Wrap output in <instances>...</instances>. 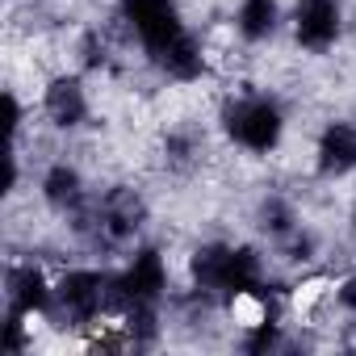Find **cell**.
I'll return each mask as SVG.
<instances>
[{
  "label": "cell",
  "instance_id": "cell-2",
  "mask_svg": "<svg viewBox=\"0 0 356 356\" xmlns=\"http://www.w3.org/2000/svg\"><path fill=\"white\" fill-rule=\"evenodd\" d=\"M222 126L235 147H243L252 155H268L285 134V113L273 97H243V101L227 105Z\"/></svg>",
  "mask_w": 356,
  "mask_h": 356
},
{
  "label": "cell",
  "instance_id": "cell-7",
  "mask_svg": "<svg viewBox=\"0 0 356 356\" xmlns=\"http://www.w3.org/2000/svg\"><path fill=\"white\" fill-rule=\"evenodd\" d=\"M314 163H318L323 176H348L356 168V126L352 122H331L318 134Z\"/></svg>",
  "mask_w": 356,
  "mask_h": 356
},
{
  "label": "cell",
  "instance_id": "cell-5",
  "mask_svg": "<svg viewBox=\"0 0 356 356\" xmlns=\"http://www.w3.org/2000/svg\"><path fill=\"white\" fill-rule=\"evenodd\" d=\"M59 302L76 323H92V318H101V310L109 302H118V293H113L109 277H101L92 268H76L59 281Z\"/></svg>",
  "mask_w": 356,
  "mask_h": 356
},
{
  "label": "cell",
  "instance_id": "cell-3",
  "mask_svg": "<svg viewBox=\"0 0 356 356\" xmlns=\"http://www.w3.org/2000/svg\"><path fill=\"white\" fill-rule=\"evenodd\" d=\"M122 22L134 30L151 59H159L181 34H189L172 0H122Z\"/></svg>",
  "mask_w": 356,
  "mask_h": 356
},
{
  "label": "cell",
  "instance_id": "cell-9",
  "mask_svg": "<svg viewBox=\"0 0 356 356\" xmlns=\"http://www.w3.org/2000/svg\"><path fill=\"white\" fill-rule=\"evenodd\" d=\"M47 118L55 126H63V130H72V126H80L88 118V97H84L80 80H72V76L51 80V88H47Z\"/></svg>",
  "mask_w": 356,
  "mask_h": 356
},
{
  "label": "cell",
  "instance_id": "cell-4",
  "mask_svg": "<svg viewBox=\"0 0 356 356\" xmlns=\"http://www.w3.org/2000/svg\"><path fill=\"white\" fill-rule=\"evenodd\" d=\"M168 289V264L155 248H143L130 256L122 277H113V293L122 306H155Z\"/></svg>",
  "mask_w": 356,
  "mask_h": 356
},
{
  "label": "cell",
  "instance_id": "cell-8",
  "mask_svg": "<svg viewBox=\"0 0 356 356\" xmlns=\"http://www.w3.org/2000/svg\"><path fill=\"white\" fill-rule=\"evenodd\" d=\"M51 285H47V277L34 268V264H26V268H13L9 273V310H17V314H26V318H34V314H42L47 306H51Z\"/></svg>",
  "mask_w": 356,
  "mask_h": 356
},
{
  "label": "cell",
  "instance_id": "cell-11",
  "mask_svg": "<svg viewBox=\"0 0 356 356\" xmlns=\"http://www.w3.org/2000/svg\"><path fill=\"white\" fill-rule=\"evenodd\" d=\"M281 22V9L277 0H239V13H235V30L248 38V42H264Z\"/></svg>",
  "mask_w": 356,
  "mask_h": 356
},
{
  "label": "cell",
  "instance_id": "cell-12",
  "mask_svg": "<svg viewBox=\"0 0 356 356\" xmlns=\"http://www.w3.org/2000/svg\"><path fill=\"white\" fill-rule=\"evenodd\" d=\"M42 193H47V202L59 206V210L76 206V202H80V172L67 168V163L51 168V172H47V181H42Z\"/></svg>",
  "mask_w": 356,
  "mask_h": 356
},
{
  "label": "cell",
  "instance_id": "cell-10",
  "mask_svg": "<svg viewBox=\"0 0 356 356\" xmlns=\"http://www.w3.org/2000/svg\"><path fill=\"white\" fill-rule=\"evenodd\" d=\"M172 80H197L202 76V67H206V59H202V42L193 38V34H181L159 59H155Z\"/></svg>",
  "mask_w": 356,
  "mask_h": 356
},
{
  "label": "cell",
  "instance_id": "cell-6",
  "mask_svg": "<svg viewBox=\"0 0 356 356\" xmlns=\"http://www.w3.org/2000/svg\"><path fill=\"white\" fill-rule=\"evenodd\" d=\"M343 30V9L339 0H298L293 5V38L306 51H327L335 47Z\"/></svg>",
  "mask_w": 356,
  "mask_h": 356
},
{
  "label": "cell",
  "instance_id": "cell-1",
  "mask_svg": "<svg viewBox=\"0 0 356 356\" xmlns=\"http://www.w3.org/2000/svg\"><path fill=\"white\" fill-rule=\"evenodd\" d=\"M193 277L202 289L227 293V298H252L264 289V264L252 248H202L193 256Z\"/></svg>",
  "mask_w": 356,
  "mask_h": 356
}]
</instances>
